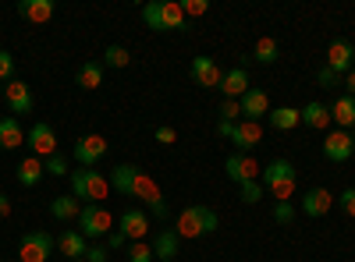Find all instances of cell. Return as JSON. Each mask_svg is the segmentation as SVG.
I'll list each match as a JSON object with an SVG mask.
<instances>
[{"label":"cell","instance_id":"1","mask_svg":"<svg viewBox=\"0 0 355 262\" xmlns=\"http://www.w3.org/2000/svg\"><path fill=\"white\" fill-rule=\"evenodd\" d=\"M214 230H217V213L210 206H189L178 216L174 234L178 238H202V234H214Z\"/></svg>","mask_w":355,"mask_h":262},{"label":"cell","instance_id":"2","mask_svg":"<svg viewBox=\"0 0 355 262\" xmlns=\"http://www.w3.org/2000/svg\"><path fill=\"white\" fill-rule=\"evenodd\" d=\"M263 188L270 191L277 202H291V191H295V167L288 160H274L263 167Z\"/></svg>","mask_w":355,"mask_h":262},{"label":"cell","instance_id":"3","mask_svg":"<svg viewBox=\"0 0 355 262\" xmlns=\"http://www.w3.org/2000/svg\"><path fill=\"white\" fill-rule=\"evenodd\" d=\"M107 191H110V181L100 178L96 170H89V167H85V170H71V195H75V198H85V206H89V202L103 206Z\"/></svg>","mask_w":355,"mask_h":262},{"label":"cell","instance_id":"4","mask_svg":"<svg viewBox=\"0 0 355 262\" xmlns=\"http://www.w3.org/2000/svg\"><path fill=\"white\" fill-rule=\"evenodd\" d=\"M128 195H132V198H139V202H146V206L153 209V216H157V220H167V202H164V191H160V185L150 178V174H142V170H139Z\"/></svg>","mask_w":355,"mask_h":262},{"label":"cell","instance_id":"5","mask_svg":"<svg viewBox=\"0 0 355 262\" xmlns=\"http://www.w3.org/2000/svg\"><path fill=\"white\" fill-rule=\"evenodd\" d=\"M110 227H114V216L107 213V206H96V202L82 206V213H78V234H82L85 241L110 234Z\"/></svg>","mask_w":355,"mask_h":262},{"label":"cell","instance_id":"6","mask_svg":"<svg viewBox=\"0 0 355 262\" xmlns=\"http://www.w3.org/2000/svg\"><path fill=\"white\" fill-rule=\"evenodd\" d=\"M53 238L46 234V230H28V234H21L18 241V259L21 262H46L53 255Z\"/></svg>","mask_w":355,"mask_h":262},{"label":"cell","instance_id":"7","mask_svg":"<svg viewBox=\"0 0 355 262\" xmlns=\"http://www.w3.org/2000/svg\"><path fill=\"white\" fill-rule=\"evenodd\" d=\"M25 145L33 149V156H53L57 153V135H53V128L46 124V121H36L33 128L25 131Z\"/></svg>","mask_w":355,"mask_h":262},{"label":"cell","instance_id":"8","mask_svg":"<svg viewBox=\"0 0 355 262\" xmlns=\"http://www.w3.org/2000/svg\"><path fill=\"white\" fill-rule=\"evenodd\" d=\"M103 156H107V138H103V135H82V138L75 142V160H78L82 167L93 170Z\"/></svg>","mask_w":355,"mask_h":262},{"label":"cell","instance_id":"9","mask_svg":"<svg viewBox=\"0 0 355 262\" xmlns=\"http://www.w3.org/2000/svg\"><path fill=\"white\" fill-rule=\"evenodd\" d=\"M224 170H227V178H231L234 185L256 181L259 174H263V167H259L252 156H245V153H231V156H227V163H224Z\"/></svg>","mask_w":355,"mask_h":262},{"label":"cell","instance_id":"10","mask_svg":"<svg viewBox=\"0 0 355 262\" xmlns=\"http://www.w3.org/2000/svg\"><path fill=\"white\" fill-rule=\"evenodd\" d=\"M189 71H192L196 85H202V89H220V78H224V71L217 68L214 57H196Z\"/></svg>","mask_w":355,"mask_h":262},{"label":"cell","instance_id":"11","mask_svg":"<svg viewBox=\"0 0 355 262\" xmlns=\"http://www.w3.org/2000/svg\"><path fill=\"white\" fill-rule=\"evenodd\" d=\"M352 153H355L352 131H331L327 138H323V156H327L331 163H345Z\"/></svg>","mask_w":355,"mask_h":262},{"label":"cell","instance_id":"12","mask_svg":"<svg viewBox=\"0 0 355 262\" xmlns=\"http://www.w3.org/2000/svg\"><path fill=\"white\" fill-rule=\"evenodd\" d=\"M352 61H355V46L348 39H334L327 46V68L338 71V75H348L352 71Z\"/></svg>","mask_w":355,"mask_h":262},{"label":"cell","instance_id":"13","mask_svg":"<svg viewBox=\"0 0 355 262\" xmlns=\"http://www.w3.org/2000/svg\"><path fill=\"white\" fill-rule=\"evenodd\" d=\"M4 96H8V106H11V113H33V106H36V100H33V89H28L25 82H8V89H4Z\"/></svg>","mask_w":355,"mask_h":262},{"label":"cell","instance_id":"14","mask_svg":"<svg viewBox=\"0 0 355 262\" xmlns=\"http://www.w3.org/2000/svg\"><path fill=\"white\" fill-rule=\"evenodd\" d=\"M239 103H242V121H256L259 124L263 113H270V96H266L263 89H249Z\"/></svg>","mask_w":355,"mask_h":262},{"label":"cell","instance_id":"15","mask_svg":"<svg viewBox=\"0 0 355 262\" xmlns=\"http://www.w3.org/2000/svg\"><path fill=\"white\" fill-rule=\"evenodd\" d=\"M249 89H252V85H249V71H245V68H231V71L220 78V93H224L227 100H242Z\"/></svg>","mask_w":355,"mask_h":262},{"label":"cell","instance_id":"16","mask_svg":"<svg viewBox=\"0 0 355 262\" xmlns=\"http://www.w3.org/2000/svg\"><path fill=\"white\" fill-rule=\"evenodd\" d=\"M121 234H125L128 241H142L146 234H150V216H146L142 209L121 213Z\"/></svg>","mask_w":355,"mask_h":262},{"label":"cell","instance_id":"17","mask_svg":"<svg viewBox=\"0 0 355 262\" xmlns=\"http://www.w3.org/2000/svg\"><path fill=\"white\" fill-rule=\"evenodd\" d=\"M231 142H234V149H252V145H259L263 142V128L256 124V121H239L231 128Z\"/></svg>","mask_w":355,"mask_h":262},{"label":"cell","instance_id":"18","mask_svg":"<svg viewBox=\"0 0 355 262\" xmlns=\"http://www.w3.org/2000/svg\"><path fill=\"white\" fill-rule=\"evenodd\" d=\"M331 206H334V195H331L327 188H313V191H306V195H302V213H306V216H313V220H320Z\"/></svg>","mask_w":355,"mask_h":262},{"label":"cell","instance_id":"19","mask_svg":"<svg viewBox=\"0 0 355 262\" xmlns=\"http://www.w3.org/2000/svg\"><path fill=\"white\" fill-rule=\"evenodd\" d=\"M171 28H178V32H185V11L178 0H164L160 4V32H171Z\"/></svg>","mask_w":355,"mask_h":262},{"label":"cell","instance_id":"20","mask_svg":"<svg viewBox=\"0 0 355 262\" xmlns=\"http://www.w3.org/2000/svg\"><path fill=\"white\" fill-rule=\"evenodd\" d=\"M18 15H21L25 21H33V25H43V21L53 18V4H50V0H21Z\"/></svg>","mask_w":355,"mask_h":262},{"label":"cell","instance_id":"21","mask_svg":"<svg viewBox=\"0 0 355 262\" xmlns=\"http://www.w3.org/2000/svg\"><path fill=\"white\" fill-rule=\"evenodd\" d=\"M43 174H46V167H43L40 156H25V160L18 163V185H21V188H33V185H40Z\"/></svg>","mask_w":355,"mask_h":262},{"label":"cell","instance_id":"22","mask_svg":"<svg viewBox=\"0 0 355 262\" xmlns=\"http://www.w3.org/2000/svg\"><path fill=\"white\" fill-rule=\"evenodd\" d=\"M18 145H25V131L18 118H0V149H18Z\"/></svg>","mask_w":355,"mask_h":262},{"label":"cell","instance_id":"23","mask_svg":"<svg viewBox=\"0 0 355 262\" xmlns=\"http://www.w3.org/2000/svg\"><path fill=\"white\" fill-rule=\"evenodd\" d=\"M266 118H270V124L277 128V131H291V128H299L302 124V110H295V106H270V113H266Z\"/></svg>","mask_w":355,"mask_h":262},{"label":"cell","instance_id":"24","mask_svg":"<svg viewBox=\"0 0 355 262\" xmlns=\"http://www.w3.org/2000/svg\"><path fill=\"white\" fill-rule=\"evenodd\" d=\"M75 82H78V89H100L103 85V64L100 61H85L82 68H78V75H75Z\"/></svg>","mask_w":355,"mask_h":262},{"label":"cell","instance_id":"25","mask_svg":"<svg viewBox=\"0 0 355 262\" xmlns=\"http://www.w3.org/2000/svg\"><path fill=\"white\" fill-rule=\"evenodd\" d=\"M57 248H61V252H64V255L75 262V259H85V248H89V241L78 234V230H64V234L57 238Z\"/></svg>","mask_w":355,"mask_h":262},{"label":"cell","instance_id":"26","mask_svg":"<svg viewBox=\"0 0 355 262\" xmlns=\"http://www.w3.org/2000/svg\"><path fill=\"white\" fill-rule=\"evenodd\" d=\"M50 213H53V220H78L82 202H78L75 195H57V198L50 202Z\"/></svg>","mask_w":355,"mask_h":262},{"label":"cell","instance_id":"27","mask_svg":"<svg viewBox=\"0 0 355 262\" xmlns=\"http://www.w3.org/2000/svg\"><path fill=\"white\" fill-rule=\"evenodd\" d=\"M331 121H338L341 131L355 128V96H341V100L331 106Z\"/></svg>","mask_w":355,"mask_h":262},{"label":"cell","instance_id":"28","mask_svg":"<svg viewBox=\"0 0 355 262\" xmlns=\"http://www.w3.org/2000/svg\"><path fill=\"white\" fill-rule=\"evenodd\" d=\"M153 255L160 262H174L178 259V234H174V230H160L157 241H153Z\"/></svg>","mask_w":355,"mask_h":262},{"label":"cell","instance_id":"29","mask_svg":"<svg viewBox=\"0 0 355 262\" xmlns=\"http://www.w3.org/2000/svg\"><path fill=\"white\" fill-rule=\"evenodd\" d=\"M135 174H139V167H132V163H117V167L110 170V185L121 191V195H128V191H132V181H135Z\"/></svg>","mask_w":355,"mask_h":262},{"label":"cell","instance_id":"30","mask_svg":"<svg viewBox=\"0 0 355 262\" xmlns=\"http://www.w3.org/2000/svg\"><path fill=\"white\" fill-rule=\"evenodd\" d=\"M302 124H309V128L323 131V128L331 124V106H323V103H309V106L302 110Z\"/></svg>","mask_w":355,"mask_h":262},{"label":"cell","instance_id":"31","mask_svg":"<svg viewBox=\"0 0 355 262\" xmlns=\"http://www.w3.org/2000/svg\"><path fill=\"white\" fill-rule=\"evenodd\" d=\"M252 57H256L259 64H274V61H277V39H270V36H263V39L256 43Z\"/></svg>","mask_w":355,"mask_h":262},{"label":"cell","instance_id":"32","mask_svg":"<svg viewBox=\"0 0 355 262\" xmlns=\"http://www.w3.org/2000/svg\"><path fill=\"white\" fill-rule=\"evenodd\" d=\"M128 61H132V57H128L125 46H107L103 50V64L107 68H128Z\"/></svg>","mask_w":355,"mask_h":262},{"label":"cell","instance_id":"33","mask_svg":"<svg viewBox=\"0 0 355 262\" xmlns=\"http://www.w3.org/2000/svg\"><path fill=\"white\" fill-rule=\"evenodd\" d=\"M239 118H242V103H239V100H224V103H220V121L239 124Z\"/></svg>","mask_w":355,"mask_h":262},{"label":"cell","instance_id":"34","mask_svg":"<svg viewBox=\"0 0 355 262\" xmlns=\"http://www.w3.org/2000/svg\"><path fill=\"white\" fill-rule=\"evenodd\" d=\"M43 167H46V174H53V178H64V174H68V160H64L61 153H53Z\"/></svg>","mask_w":355,"mask_h":262},{"label":"cell","instance_id":"35","mask_svg":"<svg viewBox=\"0 0 355 262\" xmlns=\"http://www.w3.org/2000/svg\"><path fill=\"white\" fill-rule=\"evenodd\" d=\"M150 259H153V248L146 245V241H135L128 248V262H150Z\"/></svg>","mask_w":355,"mask_h":262},{"label":"cell","instance_id":"36","mask_svg":"<svg viewBox=\"0 0 355 262\" xmlns=\"http://www.w3.org/2000/svg\"><path fill=\"white\" fill-rule=\"evenodd\" d=\"M160 4H164V0H157V4H146V8H142V21L150 25V28H157V32H160Z\"/></svg>","mask_w":355,"mask_h":262},{"label":"cell","instance_id":"37","mask_svg":"<svg viewBox=\"0 0 355 262\" xmlns=\"http://www.w3.org/2000/svg\"><path fill=\"white\" fill-rule=\"evenodd\" d=\"M0 82H15V57L0 50Z\"/></svg>","mask_w":355,"mask_h":262},{"label":"cell","instance_id":"38","mask_svg":"<svg viewBox=\"0 0 355 262\" xmlns=\"http://www.w3.org/2000/svg\"><path fill=\"white\" fill-rule=\"evenodd\" d=\"M239 188H242V202H249V206L263 198V185H259V181H245V185H239Z\"/></svg>","mask_w":355,"mask_h":262},{"label":"cell","instance_id":"39","mask_svg":"<svg viewBox=\"0 0 355 262\" xmlns=\"http://www.w3.org/2000/svg\"><path fill=\"white\" fill-rule=\"evenodd\" d=\"M338 78H341V75H338V71H331L327 64H323V68L316 71V82L323 85V89H334V85H338Z\"/></svg>","mask_w":355,"mask_h":262},{"label":"cell","instance_id":"40","mask_svg":"<svg viewBox=\"0 0 355 262\" xmlns=\"http://www.w3.org/2000/svg\"><path fill=\"white\" fill-rule=\"evenodd\" d=\"M338 206L345 209V216H352V220H355V188H345V191H341Z\"/></svg>","mask_w":355,"mask_h":262},{"label":"cell","instance_id":"41","mask_svg":"<svg viewBox=\"0 0 355 262\" xmlns=\"http://www.w3.org/2000/svg\"><path fill=\"white\" fill-rule=\"evenodd\" d=\"M274 220L277 223H291L295 220V206H291V202H277V206H274Z\"/></svg>","mask_w":355,"mask_h":262},{"label":"cell","instance_id":"42","mask_svg":"<svg viewBox=\"0 0 355 262\" xmlns=\"http://www.w3.org/2000/svg\"><path fill=\"white\" fill-rule=\"evenodd\" d=\"M182 11H185V15H192V18H199V15H206V0H185Z\"/></svg>","mask_w":355,"mask_h":262},{"label":"cell","instance_id":"43","mask_svg":"<svg viewBox=\"0 0 355 262\" xmlns=\"http://www.w3.org/2000/svg\"><path fill=\"white\" fill-rule=\"evenodd\" d=\"M85 262H107V248L89 245V248H85Z\"/></svg>","mask_w":355,"mask_h":262},{"label":"cell","instance_id":"44","mask_svg":"<svg viewBox=\"0 0 355 262\" xmlns=\"http://www.w3.org/2000/svg\"><path fill=\"white\" fill-rule=\"evenodd\" d=\"M128 245V238L121 234V230H110V234H107V248H125Z\"/></svg>","mask_w":355,"mask_h":262},{"label":"cell","instance_id":"45","mask_svg":"<svg viewBox=\"0 0 355 262\" xmlns=\"http://www.w3.org/2000/svg\"><path fill=\"white\" fill-rule=\"evenodd\" d=\"M174 138H178V131H174V128H157V142H160V145H171Z\"/></svg>","mask_w":355,"mask_h":262},{"label":"cell","instance_id":"46","mask_svg":"<svg viewBox=\"0 0 355 262\" xmlns=\"http://www.w3.org/2000/svg\"><path fill=\"white\" fill-rule=\"evenodd\" d=\"M231 128H234L231 121H220V124H217V135H224V138H231Z\"/></svg>","mask_w":355,"mask_h":262},{"label":"cell","instance_id":"47","mask_svg":"<svg viewBox=\"0 0 355 262\" xmlns=\"http://www.w3.org/2000/svg\"><path fill=\"white\" fill-rule=\"evenodd\" d=\"M0 216H11V202H8V195H0Z\"/></svg>","mask_w":355,"mask_h":262},{"label":"cell","instance_id":"48","mask_svg":"<svg viewBox=\"0 0 355 262\" xmlns=\"http://www.w3.org/2000/svg\"><path fill=\"white\" fill-rule=\"evenodd\" d=\"M348 96H355V71H348Z\"/></svg>","mask_w":355,"mask_h":262},{"label":"cell","instance_id":"49","mask_svg":"<svg viewBox=\"0 0 355 262\" xmlns=\"http://www.w3.org/2000/svg\"><path fill=\"white\" fill-rule=\"evenodd\" d=\"M0 100H4V85H0Z\"/></svg>","mask_w":355,"mask_h":262},{"label":"cell","instance_id":"50","mask_svg":"<svg viewBox=\"0 0 355 262\" xmlns=\"http://www.w3.org/2000/svg\"><path fill=\"white\" fill-rule=\"evenodd\" d=\"M75 262H85V259H75Z\"/></svg>","mask_w":355,"mask_h":262},{"label":"cell","instance_id":"51","mask_svg":"<svg viewBox=\"0 0 355 262\" xmlns=\"http://www.w3.org/2000/svg\"><path fill=\"white\" fill-rule=\"evenodd\" d=\"M352 142H355V135H352Z\"/></svg>","mask_w":355,"mask_h":262}]
</instances>
